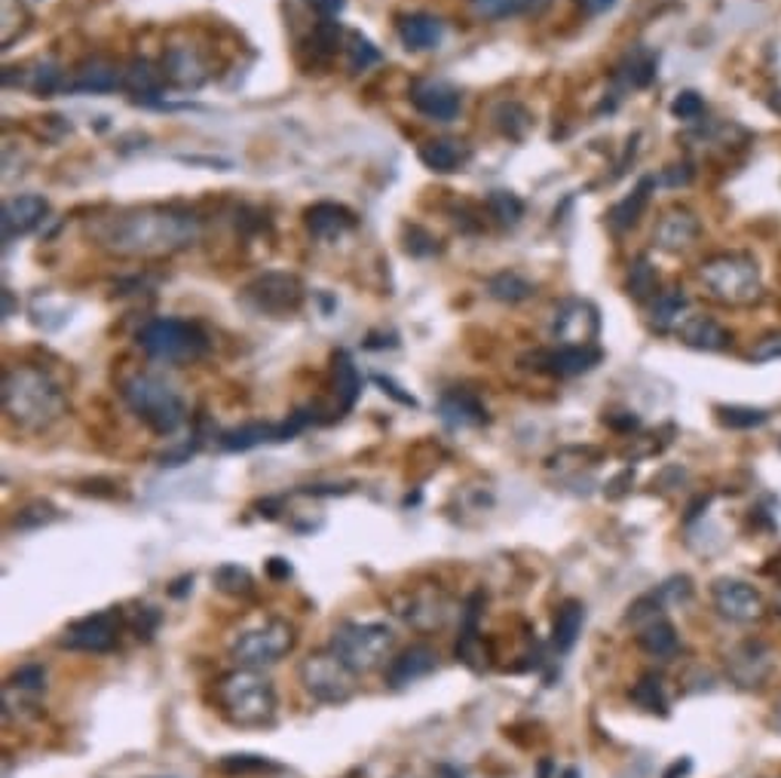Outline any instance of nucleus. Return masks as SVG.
Wrapping results in <instances>:
<instances>
[{
	"label": "nucleus",
	"mask_w": 781,
	"mask_h": 778,
	"mask_svg": "<svg viewBox=\"0 0 781 778\" xmlns=\"http://www.w3.org/2000/svg\"><path fill=\"white\" fill-rule=\"evenodd\" d=\"M102 246L126 258H163L199 239V218L185 209L145 206V209L123 211L98 227Z\"/></svg>",
	"instance_id": "nucleus-1"
},
{
	"label": "nucleus",
	"mask_w": 781,
	"mask_h": 778,
	"mask_svg": "<svg viewBox=\"0 0 781 778\" xmlns=\"http://www.w3.org/2000/svg\"><path fill=\"white\" fill-rule=\"evenodd\" d=\"M0 398H3L7 421L22 433H46L67 411L62 386L46 371L31 369V365L7 369L0 383Z\"/></svg>",
	"instance_id": "nucleus-2"
},
{
	"label": "nucleus",
	"mask_w": 781,
	"mask_h": 778,
	"mask_svg": "<svg viewBox=\"0 0 781 778\" xmlns=\"http://www.w3.org/2000/svg\"><path fill=\"white\" fill-rule=\"evenodd\" d=\"M215 705L230 726L264 729L277 720V686L261 668H233L218 677Z\"/></svg>",
	"instance_id": "nucleus-3"
},
{
	"label": "nucleus",
	"mask_w": 781,
	"mask_h": 778,
	"mask_svg": "<svg viewBox=\"0 0 781 778\" xmlns=\"http://www.w3.org/2000/svg\"><path fill=\"white\" fill-rule=\"evenodd\" d=\"M119 396L129 405L138 421L145 423L157 436H173L181 429L187 417L185 398L178 396L173 383H166L157 374H133L119 386Z\"/></svg>",
	"instance_id": "nucleus-4"
},
{
	"label": "nucleus",
	"mask_w": 781,
	"mask_h": 778,
	"mask_svg": "<svg viewBox=\"0 0 781 778\" xmlns=\"http://www.w3.org/2000/svg\"><path fill=\"white\" fill-rule=\"evenodd\" d=\"M699 279L708 294L727 307H751L763 298V279L754 258L748 255H715L699 267Z\"/></svg>",
	"instance_id": "nucleus-5"
},
{
	"label": "nucleus",
	"mask_w": 781,
	"mask_h": 778,
	"mask_svg": "<svg viewBox=\"0 0 781 778\" xmlns=\"http://www.w3.org/2000/svg\"><path fill=\"white\" fill-rule=\"evenodd\" d=\"M332 650L356 674H368L393 660L396 632L386 622H344L332 634Z\"/></svg>",
	"instance_id": "nucleus-6"
},
{
	"label": "nucleus",
	"mask_w": 781,
	"mask_h": 778,
	"mask_svg": "<svg viewBox=\"0 0 781 778\" xmlns=\"http://www.w3.org/2000/svg\"><path fill=\"white\" fill-rule=\"evenodd\" d=\"M358 674L346 665L332 646L316 650L298 665V681L304 686V693L313 702L322 705H344L356 696Z\"/></svg>",
	"instance_id": "nucleus-7"
},
{
	"label": "nucleus",
	"mask_w": 781,
	"mask_h": 778,
	"mask_svg": "<svg viewBox=\"0 0 781 778\" xmlns=\"http://www.w3.org/2000/svg\"><path fill=\"white\" fill-rule=\"evenodd\" d=\"M138 343L147 356L178 365V362H194L206 353V334L185 319H150L145 329L138 331Z\"/></svg>",
	"instance_id": "nucleus-8"
},
{
	"label": "nucleus",
	"mask_w": 781,
	"mask_h": 778,
	"mask_svg": "<svg viewBox=\"0 0 781 778\" xmlns=\"http://www.w3.org/2000/svg\"><path fill=\"white\" fill-rule=\"evenodd\" d=\"M298 644V634L285 620H267L254 629H246L230 644V656L239 668H267L282 662Z\"/></svg>",
	"instance_id": "nucleus-9"
},
{
	"label": "nucleus",
	"mask_w": 781,
	"mask_h": 778,
	"mask_svg": "<svg viewBox=\"0 0 781 778\" xmlns=\"http://www.w3.org/2000/svg\"><path fill=\"white\" fill-rule=\"evenodd\" d=\"M123 632V613L119 610H102L93 616L71 622L65 634L59 637V646L77 650V653H111Z\"/></svg>",
	"instance_id": "nucleus-10"
},
{
	"label": "nucleus",
	"mask_w": 781,
	"mask_h": 778,
	"mask_svg": "<svg viewBox=\"0 0 781 778\" xmlns=\"http://www.w3.org/2000/svg\"><path fill=\"white\" fill-rule=\"evenodd\" d=\"M304 301L301 282L292 273H264L246 289V304L264 317H289Z\"/></svg>",
	"instance_id": "nucleus-11"
},
{
	"label": "nucleus",
	"mask_w": 781,
	"mask_h": 778,
	"mask_svg": "<svg viewBox=\"0 0 781 778\" xmlns=\"http://www.w3.org/2000/svg\"><path fill=\"white\" fill-rule=\"evenodd\" d=\"M552 334L561 346H592L601 334V313L595 304L589 301H564L555 310V322H552Z\"/></svg>",
	"instance_id": "nucleus-12"
},
{
	"label": "nucleus",
	"mask_w": 781,
	"mask_h": 778,
	"mask_svg": "<svg viewBox=\"0 0 781 778\" xmlns=\"http://www.w3.org/2000/svg\"><path fill=\"white\" fill-rule=\"evenodd\" d=\"M306 426L304 414H292V421L285 423H249L239 426L230 433H221V448L225 450H252L258 445H277V442H289Z\"/></svg>",
	"instance_id": "nucleus-13"
},
{
	"label": "nucleus",
	"mask_w": 781,
	"mask_h": 778,
	"mask_svg": "<svg viewBox=\"0 0 781 778\" xmlns=\"http://www.w3.org/2000/svg\"><path fill=\"white\" fill-rule=\"evenodd\" d=\"M711 598L717 613L732 622H754L763 616V598L742 580H717L711 585Z\"/></svg>",
	"instance_id": "nucleus-14"
},
{
	"label": "nucleus",
	"mask_w": 781,
	"mask_h": 778,
	"mask_svg": "<svg viewBox=\"0 0 781 778\" xmlns=\"http://www.w3.org/2000/svg\"><path fill=\"white\" fill-rule=\"evenodd\" d=\"M530 369L545 371L552 377H576L592 371L601 362V350L595 346H555V350H537L530 356Z\"/></svg>",
	"instance_id": "nucleus-15"
},
{
	"label": "nucleus",
	"mask_w": 781,
	"mask_h": 778,
	"mask_svg": "<svg viewBox=\"0 0 781 778\" xmlns=\"http://www.w3.org/2000/svg\"><path fill=\"white\" fill-rule=\"evenodd\" d=\"M699 234H702V225H699V218L693 215L689 209H668L656 221V230H653V242H656V249L663 251H671V255H680V251H687L696 246V239H699Z\"/></svg>",
	"instance_id": "nucleus-16"
},
{
	"label": "nucleus",
	"mask_w": 781,
	"mask_h": 778,
	"mask_svg": "<svg viewBox=\"0 0 781 778\" xmlns=\"http://www.w3.org/2000/svg\"><path fill=\"white\" fill-rule=\"evenodd\" d=\"M450 610H454V604H450L448 594L438 592V589H426V592L410 594L405 610H398V613L417 632H438L450 620Z\"/></svg>",
	"instance_id": "nucleus-17"
},
{
	"label": "nucleus",
	"mask_w": 781,
	"mask_h": 778,
	"mask_svg": "<svg viewBox=\"0 0 781 778\" xmlns=\"http://www.w3.org/2000/svg\"><path fill=\"white\" fill-rule=\"evenodd\" d=\"M436 665L438 653L433 646L414 644L405 653H398V656L389 660V665H386V684L393 686V689L417 684V681H424V677L436 672Z\"/></svg>",
	"instance_id": "nucleus-18"
},
{
	"label": "nucleus",
	"mask_w": 781,
	"mask_h": 778,
	"mask_svg": "<svg viewBox=\"0 0 781 778\" xmlns=\"http://www.w3.org/2000/svg\"><path fill=\"white\" fill-rule=\"evenodd\" d=\"M410 102H414V107L420 114H426L429 120H441V123H448V120L460 114V95H457V90H450L448 83H441V80H420V83H414L410 86Z\"/></svg>",
	"instance_id": "nucleus-19"
},
{
	"label": "nucleus",
	"mask_w": 781,
	"mask_h": 778,
	"mask_svg": "<svg viewBox=\"0 0 781 778\" xmlns=\"http://www.w3.org/2000/svg\"><path fill=\"white\" fill-rule=\"evenodd\" d=\"M46 211H50V206L38 194H22V197L7 199L3 218H0L3 221V239L25 237L31 230H38L43 225V218H46Z\"/></svg>",
	"instance_id": "nucleus-20"
},
{
	"label": "nucleus",
	"mask_w": 781,
	"mask_h": 778,
	"mask_svg": "<svg viewBox=\"0 0 781 778\" xmlns=\"http://www.w3.org/2000/svg\"><path fill=\"white\" fill-rule=\"evenodd\" d=\"M729 677L739 686H757L769 674V650L757 641H744L727 656Z\"/></svg>",
	"instance_id": "nucleus-21"
},
{
	"label": "nucleus",
	"mask_w": 781,
	"mask_h": 778,
	"mask_svg": "<svg viewBox=\"0 0 781 778\" xmlns=\"http://www.w3.org/2000/svg\"><path fill=\"white\" fill-rule=\"evenodd\" d=\"M438 414H441V421L448 423V426H454V429H469V426L488 423L485 405H481L472 393H466V390H450V393H445L441 402H438Z\"/></svg>",
	"instance_id": "nucleus-22"
},
{
	"label": "nucleus",
	"mask_w": 781,
	"mask_h": 778,
	"mask_svg": "<svg viewBox=\"0 0 781 778\" xmlns=\"http://www.w3.org/2000/svg\"><path fill=\"white\" fill-rule=\"evenodd\" d=\"M398 40L405 43V50H414V53H424V50H436L441 38H445V25L441 19L426 13H414L398 19Z\"/></svg>",
	"instance_id": "nucleus-23"
},
{
	"label": "nucleus",
	"mask_w": 781,
	"mask_h": 778,
	"mask_svg": "<svg viewBox=\"0 0 781 778\" xmlns=\"http://www.w3.org/2000/svg\"><path fill=\"white\" fill-rule=\"evenodd\" d=\"M163 80H169L178 90H197L206 80V65L190 46H173L163 59Z\"/></svg>",
	"instance_id": "nucleus-24"
},
{
	"label": "nucleus",
	"mask_w": 781,
	"mask_h": 778,
	"mask_svg": "<svg viewBox=\"0 0 781 778\" xmlns=\"http://www.w3.org/2000/svg\"><path fill=\"white\" fill-rule=\"evenodd\" d=\"M677 338L687 343V346H693V350H705V353L727 350L729 343H732V334L711 317H689L677 329Z\"/></svg>",
	"instance_id": "nucleus-25"
},
{
	"label": "nucleus",
	"mask_w": 781,
	"mask_h": 778,
	"mask_svg": "<svg viewBox=\"0 0 781 778\" xmlns=\"http://www.w3.org/2000/svg\"><path fill=\"white\" fill-rule=\"evenodd\" d=\"M306 227L310 234L319 239H332L341 237L346 230L356 227V215L337 203H316L313 209H306Z\"/></svg>",
	"instance_id": "nucleus-26"
},
{
	"label": "nucleus",
	"mask_w": 781,
	"mask_h": 778,
	"mask_svg": "<svg viewBox=\"0 0 781 778\" xmlns=\"http://www.w3.org/2000/svg\"><path fill=\"white\" fill-rule=\"evenodd\" d=\"M549 3L552 0H469V10L485 22H503V19L545 13Z\"/></svg>",
	"instance_id": "nucleus-27"
},
{
	"label": "nucleus",
	"mask_w": 781,
	"mask_h": 778,
	"mask_svg": "<svg viewBox=\"0 0 781 778\" xmlns=\"http://www.w3.org/2000/svg\"><path fill=\"white\" fill-rule=\"evenodd\" d=\"M689 298L684 289H668L663 294H656V301L649 307V325L656 331H675L687 322Z\"/></svg>",
	"instance_id": "nucleus-28"
},
{
	"label": "nucleus",
	"mask_w": 781,
	"mask_h": 778,
	"mask_svg": "<svg viewBox=\"0 0 781 778\" xmlns=\"http://www.w3.org/2000/svg\"><path fill=\"white\" fill-rule=\"evenodd\" d=\"M466 159H469V147L464 142H454V138H436V142H426L420 147V163L426 169L441 172V175L464 169Z\"/></svg>",
	"instance_id": "nucleus-29"
},
{
	"label": "nucleus",
	"mask_w": 781,
	"mask_h": 778,
	"mask_svg": "<svg viewBox=\"0 0 781 778\" xmlns=\"http://www.w3.org/2000/svg\"><path fill=\"white\" fill-rule=\"evenodd\" d=\"M585 622V608L580 601H564L555 613V625H552V646L555 653H570L576 641H580V632H583Z\"/></svg>",
	"instance_id": "nucleus-30"
},
{
	"label": "nucleus",
	"mask_w": 781,
	"mask_h": 778,
	"mask_svg": "<svg viewBox=\"0 0 781 778\" xmlns=\"http://www.w3.org/2000/svg\"><path fill=\"white\" fill-rule=\"evenodd\" d=\"M123 83H126V74H119L117 65L95 59V62H86V65L80 68L71 90H80V93H111V90H117Z\"/></svg>",
	"instance_id": "nucleus-31"
},
{
	"label": "nucleus",
	"mask_w": 781,
	"mask_h": 778,
	"mask_svg": "<svg viewBox=\"0 0 781 778\" xmlns=\"http://www.w3.org/2000/svg\"><path fill=\"white\" fill-rule=\"evenodd\" d=\"M358 393H362V377H358L350 353L341 350V353L334 356V398H337V411L353 408Z\"/></svg>",
	"instance_id": "nucleus-32"
},
{
	"label": "nucleus",
	"mask_w": 781,
	"mask_h": 778,
	"mask_svg": "<svg viewBox=\"0 0 781 778\" xmlns=\"http://www.w3.org/2000/svg\"><path fill=\"white\" fill-rule=\"evenodd\" d=\"M653 185H656L653 178H644V181L635 187V194H632V197H625L623 203H616V206L610 209L607 221L613 230H628V227L637 225V218H641V215H644V209H647L649 187Z\"/></svg>",
	"instance_id": "nucleus-33"
},
{
	"label": "nucleus",
	"mask_w": 781,
	"mask_h": 778,
	"mask_svg": "<svg viewBox=\"0 0 781 778\" xmlns=\"http://www.w3.org/2000/svg\"><path fill=\"white\" fill-rule=\"evenodd\" d=\"M637 644L647 650L649 656H659V660H668L677 653V632L675 625L668 620H656L644 625L637 632Z\"/></svg>",
	"instance_id": "nucleus-34"
},
{
	"label": "nucleus",
	"mask_w": 781,
	"mask_h": 778,
	"mask_svg": "<svg viewBox=\"0 0 781 778\" xmlns=\"http://www.w3.org/2000/svg\"><path fill=\"white\" fill-rule=\"evenodd\" d=\"M632 702H635L641 712L649 714H665L668 712V696H665V684L659 674H644L635 686H632Z\"/></svg>",
	"instance_id": "nucleus-35"
},
{
	"label": "nucleus",
	"mask_w": 781,
	"mask_h": 778,
	"mask_svg": "<svg viewBox=\"0 0 781 778\" xmlns=\"http://www.w3.org/2000/svg\"><path fill=\"white\" fill-rule=\"evenodd\" d=\"M488 291H490V298H497V301L518 304V301H528L530 294H533V286H530L524 277H518V273H512V270H506V273H497V277L490 279Z\"/></svg>",
	"instance_id": "nucleus-36"
},
{
	"label": "nucleus",
	"mask_w": 781,
	"mask_h": 778,
	"mask_svg": "<svg viewBox=\"0 0 781 778\" xmlns=\"http://www.w3.org/2000/svg\"><path fill=\"white\" fill-rule=\"evenodd\" d=\"M493 123L509 138H524V133L530 129V114L518 102H500L493 107Z\"/></svg>",
	"instance_id": "nucleus-37"
},
{
	"label": "nucleus",
	"mask_w": 781,
	"mask_h": 778,
	"mask_svg": "<svg viewBox=\"0 0 781 778\" xmlns=\"http://www.w3.org/2000/svg\"><path fill=\"white\" fill-rule=\"evenodd\" d=\"M212 580L218 592L233 594V598H246V594L254 592L252 573L246 568H239V564H221V568L215 570Z\"/></svg>",
	"instance_id": "nucleus-38"
},
{
	"label": "nucleus",
	"mask_w": 781,
	"mask_h": 778,
	"mask_svg": "<svg viewBox=\"0 0 781 778\" xmlns=\"http://www.w3.org/2000/svg\"><path fill=\"white\" fill-rule=\"evenodd\" d=\"M653 74H656V62H653V55L644 53V50H635V53L625 59V65L619 68V80H623L625 86H632V90L647 86L649 80H653Z\"/></svg>",
	"instance_id": "nucleus-39"
},
{
	"label": "nucleus",
	"mask_w": 781,
	"mask_h": 778,
	"mask_svg": "<svg viewBox=\"0 0 781 778\" xmlns=\"http://www.w3.org/2000/svg\"><path fill=\"white\" fill-rule=\"evenodd\" d=\"M488 209L493 211V218L500 221V225H518L521 218H524V203H521V197L518 194H512V190H493L488 197Z\"/></svg>",
	"instance_id": "nucleus-40"
},
{
	"label": "nucleus",
	"mask_w": 781,
	"mask_h": 778,
	"mask_svg": "<svg viewBox=\"0 0 781 778\" xmlns=\"http://www.w3.org/2000/svg\"><path fill=\"white\" fill-rule=\"evenodd\" d=\"M659 286V277H656V267L649 264L647 258H637L632 270H628V294L635 301H647L649 294L656 291Z\"/></svg>",
	"instance_id": "nucleus-41"
},
{
	"label": "nucleus",
	"mask_w": 781,
	"mask_h": 778,
	"mask_svg": "<svg viewBox=\"0 0 781 778\" xmlns=\"http://www.w3.org/2000/svg\"><path fill=\"white\" fill-rule=\"evenodd\" d=\"M221 769L225 772H233V776H246V772H277V769H282L279 764H273V760H267V757H261V754H227V757H221Z\"/></svg>",
	"instance_id": "nucleus-42"
},
{
	"label": "nucleus",
	"mask_w": 781,
	"mask_h": 778,
	"mask_svg": "<svg viewBox=\"0 0 781 778\" xmlns=\"http://www.w3.org/2000/svg\"><path fill=\"white\" fill-rule=\"evenodd\" d=\"M663 608H665L663 594L659 592L644 594L641 601H635V604L628 608V622H632L637 632H641V629H644V625H649V622L663 620Z\"/></svg>",
	"instance_id": "nucleus-43"
},
{
	"label": "nucleus",
	"mask_w": 781,
	"mask_h": 778,
	"mask_svg": "<svg viewBox=\"0 0 781 778\" xmlns=\"http://www.w3.org/2000/svg\"><path fill=\"white\" fill-rule=\"evenodd\" d=\"M717 417L729 429H754L769 421V411L760 408H717Z\"/></svg>",
	"instance_id": "nucleus-44"
},
{
	"label": "nucleus",
	"mask_w": 781,
	"mask_h": 778,
	"mask_svg": "<svg viewBox=\"0 0 781 778\" xmlns=\"http://www.w3.org/2000/svg\"><path fill=\"white\" fill-rule=\"evenodd\" d=\"M25 74H28L25 86L31 90V93L50 95L62 86V74H59V68H53L50 62H40L34 71H25Z\"/></svg>",
	"instance_id": "nucleus-45"
},
{
	"label": "nucleus",
	"mask_w": 781,
	"mask_h": 778,
	"mask_svg": "<svg viewBox=\"0 0 781 778\" xmlns=\"http://www.w3.org/2000/svg\"><path fill=\"white\" fill-rule=\"evenodd\" d=\"M346 59L353 71H365L374 62H381V53L374 50L372 40H365L362 34H350V46H346Z\"/></svg>",
	"instance_id": "nucleus-46"
},
{
	"label": "nucleus",
	"mask_w": 781,
	"mask_h": 778,
	"mask_svg": "<svg viewBox=\"0 0 781 778\" xmlns=\"http://www.w3.org/2000/svg\"><path fill=\"white\" fill-rule=\"evenodd\" d=\"M7 689H19V693H43V689H46V672H43V665H22V668L10 677Z\"/></svg>",
	"instance_id": "nucleus-47"
},
{
	"label": "nucleus",
	"mask_w": 781,
	"mask_h": 778,
	"mask_svg": "<svg viewBox=\"0 0 781 778\" xmlns=\"http://www.w3.org/2000/svg\"><path fill=\"white\" fill-rule=\"evenodd\" d=\"M126 86L138 95H157L159 93L157 71H150L147 62H135L133 71H126Z\"/></svg>",
	"instance_id": "nucleus-48"
},
{
	"label": "nucleus",
	"mask_w": 781,
	"mask_h": 778,
	"mask_svg": "<svg viewBox=\"0 0 781 778\" xmlns=\"http://www.w3.org/2000/svg\"><path fill=\"white\" fill-rule=\"evenodd\" d=\"M55 518H59V512H55L50 502H31V506H25L22 512L15 515L13 528H43V525H50Z\"/></svg>",
	"instance_id": "nucleus-49"
},
{
	"label": "nucleus",
	"mask_w": 781,
	"mask_h": 778,
	"mask_svg": "<svg viewBox=\"0 0 781 778\" xmlns=\"http://www.w3.org/2000/svg\"><path fill=\"white\" fill-rule=\"evenodd\" d=\"M671 114H675L677 120H687V123H693V120H699L705 114V102L699 93H680L671 102Z\"/></svg>",
	"instance_id": "nucleus-50"
},
{
	"label": "nucleus",
	"mask_w": 781,
	"mask_h": 778,
	"mask_svg": "<svg viewBox=\"0 0 781 778\" xmlns=\"http://www.w3.org/2000/svg\"><path fill=\"white\" fill-rule=\"evenodd\" d=\"M129 625H133V632L138 634V637H150V634L157 632V625H159V610L142 608L138 613H135L133 620H129Z\"/></svg>",
	"instance_id": "nucleus-51"
},
{
	"label": "nucleus",
	"mask_w": 781,
	"mask_h": 778,
	"mask_svg": "<svg viewBox=\"0 0 781 778\" xmlns=\"http://www.w3.org/2000/svg\"><path fill=\"white\" fill-rule=\"evenodd\" d=\"M751 359L754 362H772V359H781V334H769L763 341L754 343L751 350Z\"/></svg>",
	"instance_id": "nucleus-52"
},
{
	"label": "nucleus",
	"mask_w": 781,
	"mask_h": 778,
	"mask_svg": "<svg viewBox=\"0 0 781 778\" xmlns=\"http://www.w3.org/2000/svg\"><path fill=\"white\" fill-rule=\"evenodd\" d=\"M689 181H693V169H689L687 163H684V166H671V169L663 175V185H668V187L689 185Z\"/></svg>",
	"instance_id": "nucleus-53"
},
{
	"label": "nucleus",
	"mask_w": 781,
	"mask_h": 778,
	"mask_svg": "<svg viewBox=\"0 0 781 778\" xmlns=\"http://www.w3.org/2000/svg\"><path fill=\"white\" fill-rule=\"evenodd\" d=\"M374 381L381 383V386H384V393H389V396L396 398V402H402V405H408V408H417V398L408 396V393H402V390H398V386L393 381H386V377H381V374H377Z\"/></svg>",
	"instance_id": "nucleus-54"
},
{
	"label": "nucleus",
	"mask_w": 781,
	"mask_h": 778,
	"mask_svg": "<svg viewBox=\"0 0 781 778\" xmlns=\"http://www.w3.org/2000/svg\"><path fill=\"white\" fill-rule=\"evenodd\" d=\"M313 7L319 10V15L332 19V15H337L344 10V0H313Z\"/></svg>",
	"instance_id": "nucleus-55"
},
{
	"label": "nucleus",
	"mask_w": 781,
	"mask_h": 778,
	"mask_svg": "<svg viewBox=\"0 0 781 778\" xmlns=\"http://www.w3.org/2000/svg\"><path fill=\"white\" fill-rule=\"evenodd\" d=\"M689 769H693V764H689L687 757H684V760H675V764L668 766L663 778H684L689 772Z\"/></svg>",
	"instance_id": "nucleus-56"
},
{
	"label": "nucleus",
	"mask_w": 781,
	"mask_h": 778,
	"mask_svg": "<svg viewBox=\"0 0 781 778\" xmlns=\"http://www.w3.org/2000/svg\"><path fill=\"white\" fill-rule=\"evenodd\" d=\"M267 570H270L273 577H292L289 561H282V558H270V561H267Z\"/></svg>",
	"instance_id": "nucleus-57"
},
{
	"label": "nucleus",
	"mask_w": 781,
	"mask_h": 778,
	"mask_svg": "<svg viewBox=\"0 0 781 778\" xmlns=\"http://www.w3.org/2000/svg\"><path fill=\"white\" fill-rule=\"evenodd\" d=\"M580 3H583L589 13H607V10L613 7V3H616V0H580Z\"/></svg>",
	"instance_id": "nucleus-58"
},
{
	"label": "nucleus",
	"mask_w": 781,
	"mask_h": 778,
	"mask_svg": "<svg viewBox=\"0 0 781 778\" xmlns=\"http://www.w3.org/2000/svg\"><path fill=\"white\" fill-rule=\"evenodd\" d=\"M3 317H13V294L10 291H3Z\"/></svg>",
	"instance_id": "nucleus-59"
},
{
	"label": "nucleus",
	"mask_w": 781,
	"mask_h": 778,
	"mask_svg": "<svg viewBox=\"0 0 781 778\" xmlns=\"http://www.w3.org/2000/svg\"><path fill=\"white\" fill-rule=\"evenodd\" d=\"M561 778H583V776H580V769H573V766H570V769L561 772Z\"/></svg>",
	"instance_id": "nucleus-60"
},
{
	"label": "nucleus",
	"mask_w": 781,
	"mask_h": 778,
	"mask_svg": "<svg viewBox=\"0 0 781 778\" xmlns=\"http://www.w3.org/2000/svg\"><path fill=\"white\" fill-rule=\"evenodd\" d=\"M775 610H779V613H781V592H779V598H775Z\"/></svg>",
	"instance_id": "nucleus-61"
}]
</instances>
